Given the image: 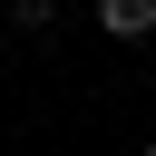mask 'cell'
Segmentation results:
<instances>
[{
  "label": "cell",
  "mask_w": 156,
  "mask_h": 156,
  "mask_svg": "<svg viewBox=\"0 0 156 156\" xmlns=\"http://www.w3.org/2000/svg\"><path fill=\"white\" fill-rule=\"evenodd\" d=\"M98 29L107 39H156V0H98Z\"/></svg>",
  "instance_id": "6da1fadb"
},
{
  "label": "cell",
  "mask_w": 156,
  "mask_h": 156,
  "mask_svg": "<svg viewBox=\"0 0 156 156\" xmlns=\"http://www.w3.org/2000/svg\"><path fill=\"white\" fill-rule=\"evenodd\" d=\"M10 29H20V39H49V29H58V0H10Z\"/></svg>",
  "instance_id": "7a4b0ae2"
}]
</instances>
